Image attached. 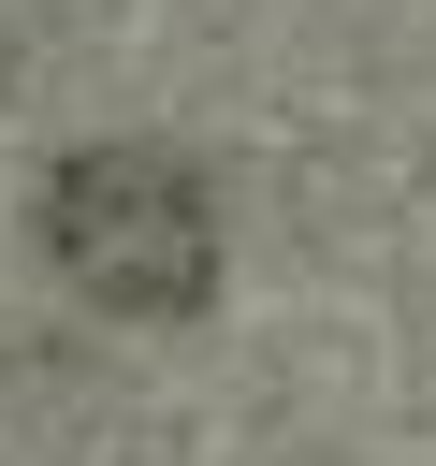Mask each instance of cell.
<instances>
[{
  "mask_svg": "<svg viewBox=\"0 0 436 466\" xmlns=\"http://www.w3.org/2000/svg\"><path fill=\"white\" fill-rule=\"evenodd\" d=\"M44 262H58L87 306H116V320L203 306V277H218L203 175H189L174 146H87V160H58V189H44Z\"/></svg>",
  "mask_w": 436,
  "mask_h": 466,
  "instance_id": "6da1fadb",
  "label": "cell"
}]
</instances>
